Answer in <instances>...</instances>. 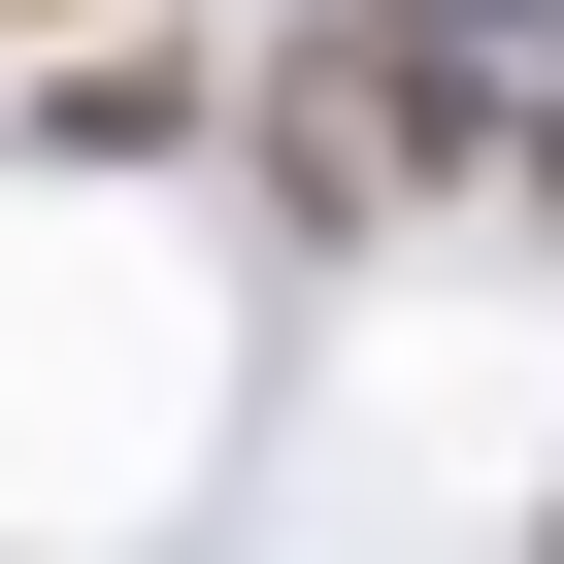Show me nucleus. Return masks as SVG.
Masks as SVG:
<instances>
[{
	"label": "nucleus",
	"mask_w": 564,
	"mask_h": 564,
	"mask_svg": "<svg viewBox=\"0 0 564 564\" xmlns=\"http://www.w3.org/2000/svg\"><path fill=\"white\" fill-rule=\"evenodd\" d=\"M432 133H465V100H432V67H399V34H333V67H300V100H265V166H300V199H333V232H366V199H399V166H432Z\"/></svg>",
	"instance_id": "1"
},
{
	"label": "nucleus",
	"mask_w": 564,
	"mask_h": 564,
	"mask_svg": "<svg viewBox=\"0 0 564 564\" xmlns=\"http://www.w3.org/2000/svg\"><path fill=\"white\" fill-rule=\"evenodd\" d=\"M531 232H564V100H531Z\"/></svg>",
	"instance_id": "2"
}]
</instances>
